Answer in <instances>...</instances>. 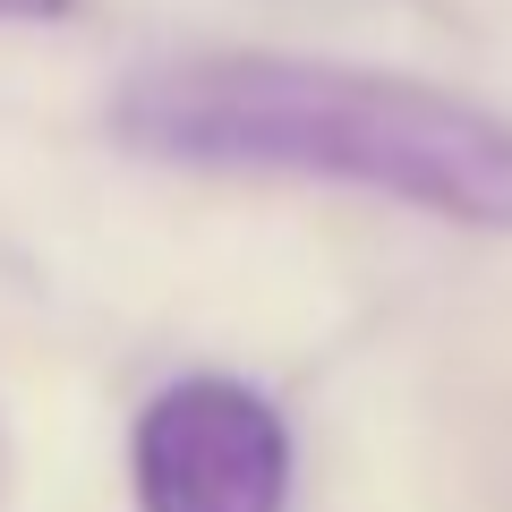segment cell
<instances>
[{"mask_svg":"<svg viewBox=\"0 0 512 512\" xmlns=\"http://www.w3.org/2000/svg\"><path fill=\"white\" fill-rule=\"evenodd\" d=\"M111 137L137 163L171 171L333 180L461 231H512V120L402 69L308 52H180L111 94Z\"/></svg>","mask_w":512,"mask_h":512,"instance_id":"cell-1","label":"cell"},{"mask_svg":"<svg viewBox=\"0 0 512 512\" xmlns=\"http://www.w3.org/2000/svg\"><path fill=\"white\" fill-rule=\"evenodd\" d=\"M137 512H291V427L239 376H180L128 436Z\"/></svg>","mask_w":512,"mask_h":512,"instance_id":"cell-2","label":"cell"},{"mask_svg":"<svg viewBox=\"0 0 512 512\" xmlns=\"http://www.w3.org/2000/svg\"><path fill=\"white\" fill-rule=\"evenodd\" d=\"M77 0H0V26H52V18H69Z\"/></svg>","mask_w":512,"mask_h":512,"instance_id":"cell-3","label":"cell"}]
</instances>
